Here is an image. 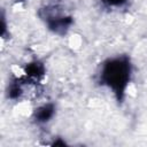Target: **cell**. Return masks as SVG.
Returning a JSON list of instances; mask_svg holds the SVG:
<instances>
[{
    "instance_id": "1",
    "label": "cell",
    "mask_w": 147,
    "mask_h": 147,
    "mask_svg": "<svg viewBox=\"0 0 147 147\" xmlns=\"http://www.w3.org/2000/svg\"><path fill=\"white\" fill-rule=\"evenodd\" d=\"M132 76V64L127 55H117L106 60L99 71V83L109 88L116 99L123 100Z\"/></svg>"
},
{
    "instance_id": "2",
    "label": "cell",
    "mask_w": 147,
    "mask_h": 147,
    "mask_svg": "<svg viewBox=\"0 0 147 147\" xmlns=\"http://www.w3.org/2000/svg\"><path fill=\"white\" fill-rule=\"evenodd\" d=\"M42 18L45 20L48 29L57 34L64 33L72 24V18L60 13L55 7L45 8V15H42Z\"/></svg>"
},
{
    "instance_id": "3",
    "label": "cell",
    "mask_w": 147,
    "mask_h": 147,
    "mask_svg": "<svg viewBox=\"0 0 147 147\" xmlns=\"http://www.w3.org/2000/svg\"><path fill=\"white\" fill-rule=\"evenodd\" d=\"M55 114V107L53 103H46L42 105L40 107H38L34 110V119L37 123H46L48 121H51V118L54 116Z\"/></svg>"
},
{
    "instance_id": "4",
    "label": "cell",
    "mask_w": 147,
    "mask_h": 147,
    "mask_svg": "<svg viewBox=\"0 0 147 147\" xmlns=\"http://www.w3.org/2000/svg\"><path fill=\"white\" fill-rule=\"evenodd\" d=\"M26 76H29L31 79H40L44 74H45V68L42 65V63H40L39 61H33L31 63H29L26 65V70H25Z\"/></svg>"
},
{
    "instance_id": "5",
    "label": "cell",
    "mask_w": 147,
    "mask_h": 147,
    "mask_svg": "<svg viewBox=\"0 0 147 147\" xmlns=\"http://www.w3.org/2000/svg\"><path fill=\"white\" fill-rule=\"evenodd\" d=\"M107 6L109 7H121L123 6L127 0H102Z\"/></svg>"
}]
</instances>
